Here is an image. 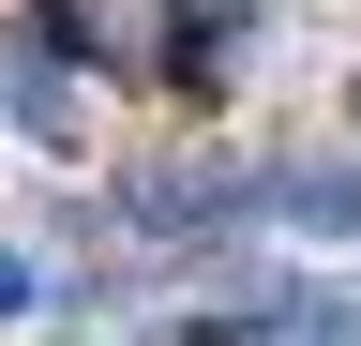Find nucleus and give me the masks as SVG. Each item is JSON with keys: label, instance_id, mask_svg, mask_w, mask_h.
I'll return each mask as SVG.
<instances>
[{"label": "nucleus", "instance_id": "39448f33", "mask_svg": "<svg viewBox=\"0 0 361 346\" xmlns=\"http://www.w3.org/2000/svg\"><path fill=\"white\" fill-rule=\"evenodd\" d=\"M0 316H30V256H0Z\"/></svg>", "mask_w": 361, "mask_h": 346}, {"label": "nucleus", "instance_id": "7ed1b4c3", "mask_svg": "<svg viewBox=\"0 0 361 346\" xmlns=\"http://www.w3.org/2000/svg\"><path fill=\"white\" fill-rule=\"evenodd\" d=\"M256 211H286V226H361V166H286V181H256Z\"/></svg>", "mask_w": 361, "mask_h": 346}, {"label": "nucleus", "instance_id": "20e7f679", "mask_svg": "<svg viewBox=\"0 0 361 346\" xmlns=\"http://www.w3.org/2000/svg\"><path fill=\"white\" fill-rule=\"evenodd\" d=\"M16 121H30L45 151H75V106H61V46H30V61H16Z\"/></svg>", "mask_w": 361, "mask_h": 346}, {"label": "nucleus", "instance_id": "f257e3e1", "mask_svg": "<svg viewBox=\"0 0 361 346\" xmlns=\"http://www.w3.org/2000/svg\"><path fill=\"white\" fill-rule=\"evenodd\" d=\"M45 46H61V61H151L166 75L180 16H166V0H45Z\"/></svg>", "mask_w": 361, "mask_h": 346}, {"label": "nucleus", "instance_id": "f03ea898", "mask_svg": "<svg viewBox=\"0 0 361 346\" xmlns=\"http://www.w3.org/2000/svg\"><path fill=\"white\" fill-rule=\"evenodd\" d=\"M256 30V0H180V46H166V91L196 106V91H226V46Z\"/></svg>", "mask_w": 361, "mask_h": 346}]
</instances>
